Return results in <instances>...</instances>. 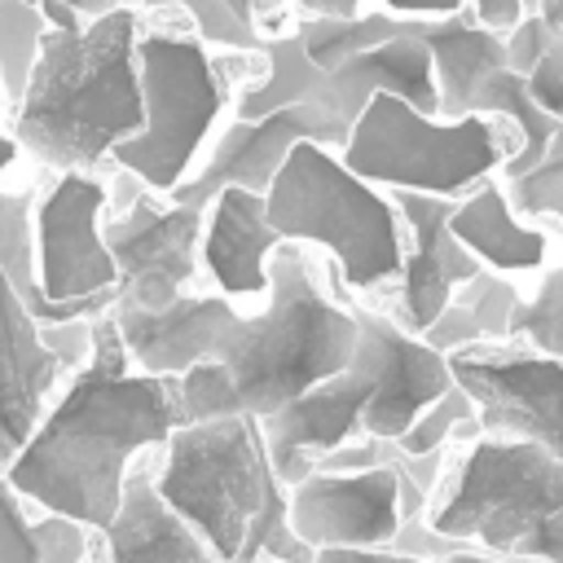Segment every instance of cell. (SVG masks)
<instances>
[{"label": "cell", "instance_id": "4", "mask_svg": "<svg viewBox=\"0 0 563 563\" xmlns=\"http://www.w3.org/2000/svg\"><path fill=\"white\" fill-rule=\"evenodd\" d=\"M356 356V317L343 308L299 242H282L268 260V295L229 334L220 365L229 369L242 413L268 418Z\"/></svg>", "mask_w": 563, "mask_h": 563}, {"label": "cell", "instance_id": "37", "mask_svg": "<svg viewBox=\"0 0 563 563\" xmlns=\"http://www.w3.org/2000/svg\"><path fill=\"white\" fill-rule=\"evenodd\" d=\"M471 9H475V18L488 26V31H497V35H506V31H515L519 22H523V13H528V4L523 0H466Z\"/></svg>", "mask_w": 563, "mask_h": 563}, {"label": "cell", "instance_id": "19", "mask_svg": "<svg viewBox=\"0 0 563 563\" xmlns=\"http://www.w3.org/2000/svg\"><path fill=\"white\" fill-rule=\"evenodd\" d=\"M282 246L268 224L264 198L246 189H224L207 207L202 224V273L216 282L224 299H264L268 295V260Z\"/></svg>", "mask_w": 563, "mask_h": 563}, {"label": "cell", "instance_id": "24", "mask_svg": "<svg viewBox=\"0 0 563 563\" xmlns=\"http://www.w3.org/2000/svg\"><path fill=\"white\" fill-rule=\"evenodd\" d=\"M264 57H268V70L238 92V119H264V114L286 110V106H325V110H334L330 70H321L303 53L295 26L273 35L264 44Z\"/></svg>", "mask_w": 563, "mask_h": 563}, {"label": "cell", "instance_id": "43", "mask_svg": "<svg viewBox=\"0 0 563 563\" xmlns=\"http://www.w3.org/2000/svg\"><path fill=\"white\" fill-rule=\"evenodd\" d=\"M528 13L545 18V22L559 31V22H563V0H532V4H528Z\"/></svg>", "mask_w": 563, "mask_h": 563}, {"label": "cell", "instance_id": "13", "mask_svg": "<svg viewBox=\"0 0 563 563\" xmlns=\"http://www.w3.org/2000/svg\"><path fill=\"white\" fill-rule=\"evenodd\" d=\"M352 317H356V356L374 374V396L365 405L361 427L365 435L400 440L453 387L449 356L435 352L413 330H405L400 321H391L387 312L352 303Z\"/></svg>", "mask_w": 563, "mask_h": 563}, {"label": "cell", "instance_id": "28", "mask_svg": "<svg viewBox=\"0 0 563 563\" xmlns=\"http://www.w3.org/2000/svg\"><path fill=\"white\" fill-rule=\"evenodd\" d=\"M510 343H528V352L563 361V260L537 282L532 295L519 299L510 321Z\"/></svg>", "mask_w": 563, "mask_h": 563}, {"label": "cell", "instance_id": "30", "mask_svg": "<svg viewBox=\"0 0 563 563\" xmlns=\"http://www.w3.org/2000/svg\"><path fill=\"white\" fill-rule=\"evenodd\" d=\"M466 312H471V321H475V330H479V339H484V347H497V343H510V321H515V308H519V286L510 282V277H501V273H479L475 282H466V286H457V295H453Z\"/></svg>", "mask_w": 563, "mask_h": 563}, {"label": "cell", "instance_id": "21", "mask_svg": "<svg viewBox=\"0 0 563 563\" xmlns=\"http://www.w3.org/2000/svg\"><path fill=\"white\" fill-rule=\"evenodd\" d=\"M330 92H334V114L343 123H356L361 110L369 106V97H400L413 110L440 119L435 66H431V53L409 35V26H405V35L330 70Z\"/></svg>", "mask_w": 563, "mask_h": 563}, {"label": "cell", "instance_id": "18", "mask_svg": "<svg viewBox=\"0 0 563 563\" xmlns=\"http://www.w3.org/2000/svg\"><path fill=\"white\" fill-rule=\"evenodd\" d=\"M66 378L62 361L44 347L40 321L0 273V462L9 466L35 435L53 387Z\"/></svg>", "mask_w": 563, "mask_h": 563}, {"label": "cell", "instance_id": "16", "mask_svg": "<svg viewBox=\"0 0 563 563\" xmlns=\"http://www.w3.org/2000/svg\"><path fill=\"white\" fill-rule=\"evenodd\" d=\"M391 202H396L400 229H405V268H400V286H396V308H400V325L422 334L449 308L457 286H466L484 273V264L449 229L453 207H457L453 198L391 189Z\"/></svg>", "mask_w": 563, "mask_h": 563}, {"label": "cell", "instance_id": "27", "mask_svg": "<svg viewBox=\"0 0 563 563\" xmlns=\"http://www.w3.org/2000/svg\"><path fill=\"white\" fill-rule=\"evenodd\" d=\"M44 35H48V22L35 4L0 0V84H4L9 110H18V101L26 97V84H31Z\"/></svg>", "mask_w": 563, "mask_h": 563}, {"label": "cell", "instance_id": "26", "mask_svg": "<svg viewBox=\"0 0 563 563\" xmlns=\"http://www.w3.org/2000/svg\"><path fill=\"white\" fill-rule=\"evenodd\" d=\"M0 273L18 290V299L31 308V317H44V290H40V260H35V202L31 194L0 189Z\"/></svg>", "mask_w": 563, "mask_h": 563}, {"label": "cell", "instance_id": "39", "mask_svg": "<svg viewBox=\"0 0 563 563\" xmlns=\"http://www.w3.org/2000/svg\"><path fill=\"white\" fill-rule=\"evenodd\" d=\"M391 18H453L466 9V0H378Z\"/></svg>", "mask_w": 563, "mask_h": 563}, {"label": "cell", "instance_id": "35", "mask_svg": "<svg viewBox=\"0 0 563 563\" xmlns=\"http://www.w3.org/2000/svg\"><path fill=\"white\" fill-rule=\"evenodd\" d=\"M554 40H559V31H554L545 18L523 13V22H519L515 31H506V66L528 79V70L541 62V53H545Z\"/></svg>", "mask_w": 563, "mask_h": 563}, {"label": "cell", "instance_id": "10", "mask_svg": "<svg viewBox=\"0 0 563 563\" xmlns=\"http://www.w3.org/2000/svg\"><path fill=\"white\" fill-rule=\"evenodd\" d=\"M453 383L475 400L493 440H528L563 462V361L528 347H466L449 356Z\"/></svg>", "mask_w": 563, "mask_h": 563}, {"label": "cell", "instance_id": "7", "mask_svg": "<svg viewBox=\"0 0 563 563\" xmlns=\"http://www.w3.org/2000/svg\"><path fill=\"white\" fill-rule=\"evenodd\" d=\"M515 150H519V132L501 119H484V114L435 119L400 97H369L339 154L361 180L387 194L409 189V194L462 202L471 189L501 176Z\"/></svg>", "mask_w": 563, "mask_h": 563}, {"label": "cell", "instance_id": "15", "mask_svg": "<svg viewBox=\"0 0 563 563\" xmlns=\"http://www.w3.org/2000/svg\"><path fill=\"white\" fill-rule=\"evenodd\" d=\"M369 396H374V374L361 356H352L347 369L317 383L312 391L282 405L277 413L260 418L264 449H268V462H273V475L282 479V488H295L299 479H308L317 471V462L325 453L365 435L361 418H365Z\"/></svg>", "mask_w": 563, "mask_h": 563}, {"label": "cell", "instance_id": "20", "mask_svg": "<svg viewBox=\"0 0 563 563\" xmlns=\"http://www.w3.org/2000/svg\"><path fill=\"white\" fill-rule=\"evenodd\" d=\"M409 35L431 53L440 84V119L471 114L475 92L506 70V35L488 31L466 4L453 18H409Z\"/></svg>", "mask_w": 563, "mask_h": 563}, {"label": "cell", "instance_id": "17", "mask_svg": "<svg viewBox=\"0 0 563 563\" xmlns=\"http://www.w3.org/2000/svg\"><path fill=\"white\" fill-rule=\"evenodd\" d=\"M128 361L154 378H180L202 361H220L229 334L238 330L242 312L224 295H180L163 312L110 308Z\"/></svg>", "mask_w": 563, "mask_h": 563}, {"label": "cell", "instance_id": "48", "mask_svg": "<svg viewBox=\"0 0 563 563\" xmlns=\"http://www.w3.org/2000/svg\"><path fill=\"white\" fill-rule=\"evenodd\" d=\"M559 35H563V22H559Z\"/></svg>", "mask_w": 563, "mask_h": 563}, {"label": "cell", "instance_id": "40", "mask_svg": "<svg viewBox=\"0 0 563 563\" xmlns=\"http://www.w3.org/2000/svg\"><path fill=\"white\" fill-rule=\"evenodd\" d=\"M361 4L365 0H295V9L303 18H356V13H365Z\"/></svg>", "mask_w": 563, "mask_h": 563}, {"label": "cell", "instance_id": "32", "mask_svg": "<svg viewBox=\"0 0 563 563\" xmlns=\"http://www.w3.org/2000/svg\"><path fill=\"white\" fill-rule=\"evenodd\" d=\"M466 418H475V400L453 383L396 444L409 453V457H427V453H440V449H449L453 444V431L466 422Z\"/></svg>", "mask_w": 563, "mask_h": 563}, {"label": "cell", "instance_id": "11", "mask_svg": "<svg viewBox=\"0 0 563 563\" xmlns=\"http://www.w3.org/2000/svg\"><path fill=\"white\" fill-rule=\"evenodd\" d=\"M106 202L110 194L92 172H62L35 202V260L44 312L66 299L119 295V268L101 233Z\"/></svg>", "mask_w": 563, "mask_h": 563}, {"label": "cell", "instance_id": "25", "mask_svg": "<svg viewBox=\"0 0 563 563\" xmlns=\"http://www.w3.org/2000/svg\"><path fill=\"white\" fill-rule=\"evenodd\" d=\"M409 18H391L383 9H365L356 18H299L295 31H299V44L303 53L321 66V70H339L343 62L405 35Z\"/></svg>", "mask_w": 563, "mask_h": 563}, {"label": "cell", "instance_id": "47", "mask_svg": "<svg viewBox=\"0 0 563 563\" xmlns=\"http://www.w3.org/2000/svg\"><path fill=\"white\" fill-rule=\"evenodd\" d=\"M4 471H9V466H4V462H0V475H4Z\"/></svg>", "mask_w": 563, "mask_h": 563}, {"label": "cell", "instance_id": "3", "mask_svg": "<svg viewBox=\"0 0 563 563\" xmlns=\"http://www.w3.org/2000/svg\"><path fill=\"white\" fill-rule=\"evenodd\" d=\"M154 471L158 497L211 545L224 563H312L317 554L290 532L286 488L273 475L260 418L185 422L163 444Z\"/></svg>", "mask_w": 563, "mask_h": 563}, {"label": "cell", "instance_id": "22", "mask_svg": "<svg viewBox=\"0 0 563 563\" xmlns=\"http://www.w3.org/2000/svg\"><path fill=\"white\" fill-rule=\"evenodd\" d=\"M106 537V563H224L211 545L158 497L154 471H132Z\"/></svg>", "mask_w": 563, "mask_h": 563}, {"label": "cell", "instance_id": "41", "mask_svg": "<svg viewBox=\"0 0 563 563\" xmlns=\"http://www.w3.org/2000/svg\"><path fill=\"white\" fill-rule=\"evenodd\" d=\"M26 4H35V9H44V4H70L84 22H97V18L114 13V9H123V0H26Z\"/></svg>", "mask_w": 563, "mask_h": 563}, {"label": "cell", "instance_id": "2", "mask_svg": "<svg viewBox=\"0 0 563 563\" xmlns=\"http://www.w3.org/2000/svg\"><path fill=\"white\" fill-rule=\"evenodd\" d=\"M136 40L141 9L128 4L84 31H48L13 110V141L57 172H92L110 158L145 119Z\"/></svg>", "mask_w": 563, "mask_h": 563}, {"label": "cell", "instance_id": "1", "mask_svg": "<svg viewBox=\"0 0 563 563\" xmlns=\"http://www.w3.org/2000/svg\"><path fill=\"white\" fill-rule=\"evenodd\" d=\"M185 427L180 378L141 374L128 361L114 317L92 321V356L44 409L26 449L9 462V484L48 515L106 532L119 515L132 457L167 444Z\"/></svg>", "mask_w": 563, "mask_h": 563}, {"label": "cell", "instance_id": "14", "mask_svg": "<svg viewBox=\"0 0 563 563\" xmlns=\"http://www.w3.org/2000/svg\"><path fill=\"white\" fill-rule=\"evenodd\" d=\"M400 475L356 471V475H321L312 471L295 488H286L290 532L317 550H391L400 532Z\"/></svg>", "mask_w": 563, "mask_h": 563}, {"label": "cell", "instance_id": "42", "mask_svg": "<svg viewBox=\"0 0 563 563\" xmlns=\"http://www.w3.org/2000/svg\"><path fill=\"white\" fill-rule=\"evenodd\" d=\"M40 13H44V22H48V31H84V26H88L70 4H44Z\"/></svg>", "mask_w": 563, "mask_h": 563}, {"label": "cell", "instance_id": "45", "mask_svg": "<svg viewBox=\"0 0 563 563\" xmlns=\"http://www.w3.org/2000/svg\"><path fill=\"white\" fill-rule=\"evenodd\" d=\"M444 563H515V559H501V554H484V550H457V554H449Z\"/></svg>", "mask_w": 563, "mask_h": 563}, {"label": "cell", "instance_id": "8", "mask_svg": "<svg viewBox=\"0 0 563 563\" xmlns=\"http://www.w3.org/2000/svg\"><path fill=\"white\" fill-rule=\"evenodd\" d=\"M136 70L145 119L141 132L128 136L110 158L150 194L172 198V189H180L202 163V145L224 110L229 79L207 44L180 31H141Z\"/></svg>", "mask_w": 563, "mask_h": 563}, {"label": "cell", "instance_id": "38", "mask_svg": "<svg viewBox=\"0 0 563 563\" xmlns=\"http://www.w3.org/2000/svg\"><path fill=\"white\" fill-rule=\"evenodd\" d=\"M312 563H444V559H418L400 550H317Z\"/></svg>", "mask_w": 563, "mask_h": 563}, {"label": "cell", "instance_id": "6", "mask_svg": "<svg viewBox=\"0 0 563 563\" xmlns=\"http://www.w3.org/2000/svg\"><path fill=\"white\" fill-rule=\"evenodd\" d=\"M264 211L282 242L330 251L352 290H383L400 282V211L391 194L361 180L339 150L299 141L264 194Z\"/></svg>", "mask_w": 563, "mask_h": 563}, {"label": "cell", "instance_id": "29", "mask_svg": "<svg viewBox=\"0 0 563 563\" xmlns=\"http://www.w3.org/2000/svg\"><path fill=\"white\" fill-rule=\"evenodd\" d=\"M506 185V198H510V211L519 220H537V216H554L563 224V123L559 132L550 136L545 154L537 167L501 180Z\"/></svg>", "mask_w": 563, "mask_h": 563}, {"label": "cell", "instance_id": "33", "mask_svg": "<svg viewBox=\"0 0 563 563\" xmlns=\"http://www.w3.org/2000/svg\"><path fill=\"white\" fill-rule=\"evenodd\" d=\"M0 563H48L44 523L26 515L22 493L0 475Z\"/></svg>", "mask_w": 563, "mask_h": 563}, {"label": "cell", "instance_id": "34", "mask_svg": "<svg viewBox=\"0 0 563 563\" xmlns=\"http://www.w3.org/2000/svg\"><path fill=\"white\" fill-rule=\"evenodd\" d=\"M528 97L541 114L563 123V35L541 53V62L528 70Z\"/></svg>", "mask_w": 563, "mask_h": 563}, {"label": "cell", "instance_id": "9", "mask_svg": "<svg viewBox=\"0 0 563 563\" xmlns=\"http://www.w3.org/2000/svg\"><path fill=\"white\" fill-rule=\"evenodd\" d=\"M202 224L207 211L185 202H158L154 194H136L114 220L101 224L106 246L119 268V299L114 308L163 312L202 268Z\"/></svg>", "mask_w": 563, "mask_h": 563}, {"label": "cell", "instance_id": "36", "mask_svg": "<svg viewBox=\"0 0 563 563\" xmlns=\"http://www.w3.org/2000/svg\"><path fill=\"white\" fill-rule=\"evenodd\" d=\"M40 339L44 347L62 361L66 374L84 369L88 356H92V321H62V325H40Z\"/></svg>", "mask_w": 563, "mask_h": 563}, {"label": "cell", "instance_id": "5", "mask_svg": "<svg viewBox=\"0 0 563 563\" xmlns=\"http://www.w3.org/2000/svg\"><path fill=\"white\" fill-rule=\"evenodd\" d=\"M427 528L515 563H563V462L528 440L479 435L462 444Z\"/></svg>", "mask_w": 563, "mask_h": 563}, {"label": "cell", "instance_id": "12", "mask_svg": "<svg viewBox=\"0 0 563 563\" xmlns=\"http://www.w3.org/2000/svg\"><path fill=\"white\" fill-rule=\"evenodd\" d=\"M347 136H352V123H343L325 106H286L264 119H233L211 145V154L198 163V172L180 189H172V202L207 211L224 189H246L264 198L299 141L343 150Z\"/></svg>", "mask_w": 563, "mask_h": 563}, {"label": "cell", "instance_id": "44", "mask_svg": "<svg viewBox=\"0 0 563 563\" xmlns=\"http://www.w3.org/2000/svg\"><path fill=\"white\" fill-rule=\"evenodd\" d=\"M0 97H4V84H0ZM13 158H18V141H13V136L0 128V176L13 167Z\"/></svg>", "mask_w": 563, "mask_h": 563}, {"label": "cell", "instance_id": "23", "mask_svg": "<svg viewBox=\"0 0 563 563\" xmlns=\"http://www.w3.org/2000/svg\"><path fill=\"white\" fill-rule=\"evenodd\" d=\"M449 229L488 273L510 277V273H541L550 264V238L510 211L501 176L471 189L453 207Z\"/></svg>", "mask_w": 563, "mask_h": 563}, {"label": "cell", "instance_id": "46", "mask_svg": "<svg viewBox=\"0 0 563 563\" xmlns=\"http://www.w3.org/2000/svg\"><path fill=\"white\" fill-rule=\"evenodd\" d=\"M260 563H282V559H260Z\"/></svg>", "mask_w": 563, "mask_h": 563}, {"label": "cell", "instance_id": "31", "mask_svg": "<svg viewBox=\"0 0 563 563\" xmlns=\"http://www.w3.org/2000/svg\"><path fill=\"white\" fill-rule=\"evenodd\" d=\"M180 409L185 422H211V418H242L238 387L220 361H202L180 374Z\"/></svg>", "mask_w": 563, "mask_h": 563}]
</instances>
